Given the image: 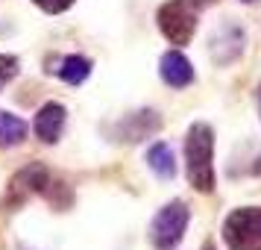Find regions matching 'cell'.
I'll use <instances>...</instances> for the list:
<instances>
[{
  "label": "cell",
  "mask_w": 261,
  "mask_h": 250,
  "mask_svg": "<svg viewBox=\"0 0 261 250\" xmlns=\"http://www.w3.org/2000/svg\"><path fill=\"white\" fill-rule=\"evenodd\" d=\"M241 3H258V0H241Z\"/></svg>",
  "instance_id": "cell-16"
},
{
  "label": "cell",
  "mask_w": 261,
  "mask_h": 250,
  "mask_svg": "<svg viewBox=\"0 0 261 250\" xmlns=\"http://www.w3.org/2000/svg\"><path fill=\"white\" fill-rule=\"evenodd\" d=\"M200 12L202 3L200 0H167L159 6V30L162 36L170 41V44H188L194 33H197V24H200Z\"/></svg>",
  "instance_id": "cell-2"
},
{
  "label": "cell",
  "mask_w": 261,
  "mask_h": 250,
  "mask_svg": "<svg viewBox=\"0 0 261 250\" xmlns=\"http://www.w3.org/2000/svg\"><path fill=\"white\" fill-rule=\"evenodd\" d=\"M27 132H30V124L24 118L0 109V147H18L27 139Z\"/></svg>",
  "instance_id": "cell-10"
},
{
  "label": "cell",
  "mask_w": 261,
  "mask_h": 250,
  "mask_svg": "<svg viewBox=\"0 0 261 250\" xmlns=\"http://www.w3.org/2000/svg\"><path fill=\"white\" fill-rule=\"evenodd\" d=\"M56 74H59L68 85H80V83H85L88 74H91V59H85L80 53H71V56H65V59L59 62Z\"/></svg>",
  "instance_id": "cell-11"
},
{
  "label": "cell",
  "mask_w": 261,
  "mask_h": 250,
  "mask_svg": "<svg viewBox=\"0 0 261 250\" xmlns=\"http://www.w3.org/2000/svg\"><path fill=\"white\" fill-rule=\"evenodd\" d=\"M147 168L153 171L159 179H173L176 177V156H173V147L165 142H155L150 150H147Z\"/></svg>",
  "instance_id": "cell-9"
},
{
  "label": "cell",
  "mask_w": 261,
  "mask_h": 250,
  "mask_svg": "<svg viewBox=\"0 0 261 250\" xmlns=\"http://www.w3.org/2000/svg\"><path fill=\"white\" fill-rule=\"evenodd\" d=\"M65 121H68V112H65L62 103H44V106L36 112V118H33V132H36L44 144H56L62 139Z\"/></svg>",
  "instance_id": "cell-7"
},
{
  "label": "cell",
  "mask_w": 261,
  "mask_h": 250,
  "mask_svg": "<svg viewBox=\"0 0 261 250\" xmlns=\"http://www.w3.org/2000/svg\"><path fill=\"white\" fill-rule=\"evenodd\" d=\"M258 112H261V85H258Z\"/></svg>",
  "instance_id": "cell-14"
},
{
  "label": "cell",
  "mask_w": 261,
  "mask_h": 250,
  "mask_svg": "<svg viewBox=\"0 0 261 250\" xmlns=\"http://www.w3.org/2000/svg\"><path fill=\"white\" fill-rule=\"evenodd\" d=\"M47 186H50V171L41 165V162H33V165L21 168V171L9 179V186H6L3 209H18V206H24L30 197L47 191Z\"/></svg>",
  "instance_id": "cell-5"
},
{
  "label": "cell",
  "mask_w": 261,
  "mask_h": 250,
  "mask_svg": "<svg viewBox=\"0 0 261 250\" xmlns=\"http://www.w3.org/2000/svg\"><path fill=\"white\" fill-rule=\"evenodd\" d=\"M202 250H214V244H212V241H208V244H205V247H202Z\"/></svg>",
  "instance_id": "cell-15"
},
{
  "label": "cell",
  "mask_w": 261,
  "mask_h": 250,
  "mask_svg": "<svg viewBox=\"0 0 261 250\" xmlns=\"http://www.w3.org/2000/svg\"><path fill=\"white\" fill-rule=\"evenodd\" d=\"M41 12H47V15H59V12H65V9H71L76 0H33Z\"/></svg>",
  "instance_id": "cell-13"
},
{
  "label": "cell",
  "mask_w": 261,
  "mask_h": 250,
  "mask_svg": "<svg viewBox=\"0 0 261 250\" xmlns=\"http://www.w3.org/2000/svg\"><path fill=\"white\" fill-rule=\"evenodd\" d=\"M188 221H191L188 203H182V200L165 203V206L155 212V218L150 221V230H147L150 244H153L155 250L179 247V241L185 238V230H188Z\"/></svg>",
  "instance_id": "cell-3"
},
{
  "label": "cell",
  "mask_w": 261,
  "mask_h": 250,
  "mask_svg": "<svg viewBox=\"0 0 261 250\" xmlns=\"http://www.w3.org/2000/svg\"><path fill=\"white\" fill-rule=\"evenodd\" d=\"M223 241L229 250H261V206L235 209L223 221Z\"/></svg>",
  "instance_id": "cell-4"
},
{
  "label": "cell",
  "mask_w": 261,
  "mask_h": 250,
  "mask_svg": "<svg viewBox=\"0 0 261 250\" xmlns=\"http://www.w3.org/2000/svg\"><path fill=\"white\" fill-rule=\"evenodd\" d=\"M159 77L165 80L170 88H185L194 83V65L185 59V53L179 50H167L159 59Z\"/></svg>",
  "instance_id": "cell-8"
},
{
  "label": "cell",
  "mask_w": 261,
  "mask_h": 250,
  "mask_svg": "<svg viewBox=\"0 0 261 250\" xmlns=\"http://www.w3.org/2000/svg\"><path fill=\"white\" fill-rule=\"evenodd\" d=\"M185 165L188 183L200 194L214 189V132L208 124H194L185 135Z\"/></svg>",
  "instance_id": "cell-1"
},
{
  "label": "cell",
  "mask_w": 261,
  "mask_h": 250,
  "mask_svg": "<svg viewBox=\"0 0 261 250\" xmlns=\"http://www.w3.org/2000/svg\"><path fill=\"white\" fill-rule=\"evenodd\" d=\"M18 71H21V62L15 59L12 53H0V88L12 83L18 77Z\"/></svg>",
  "instance_id": "cell-12"
},
{
  "label": "cell",
  "mask_w": 261,
  "mask_h": 250,
  "mask_svg": "<svg viewBox=\"0 0 261 250\" xmlns=\"http://www.w3.org/2000/svg\"><path fill=\"white\" fill-rule=\"evenodd\" d=\"M162 127V121L155 112L150 109H141V112H132V115H123V121H118V127H115V139L118 142H126V144H135V142H144V139H150L155 135Z\"/></svg>",
  "instance_id": "cell-6"
}]
</instances>
